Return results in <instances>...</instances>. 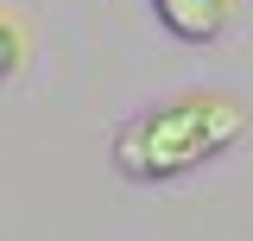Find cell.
I'll list each match as a JSON object with an SVG mask.
<instances>
[{"instance_id":"2","label":"cell","mask_w":253,"mask_h":241,"mask_svg":"<svg viewBox=\"0 0 253 241\" xmlns=\"http://www.w3.org/2000/svg\"><path fill=\"white\" fill-rule=\"evenodd\" d=\"M158 19L171 38H184V45H209L221 26H228V13H234V0H152Z\"/></svg>"},{"instance_id":"3","label":"cell","mask_w":253,"mask_h":241,"mask_svg":"<svg viewBox=\"0 0 253 241\" xmlns=\"http://www.w3.org/2000/svg\"><path fill=\"white\" fill-rule=\"evenodd\" d=\"M0 38H6V76H19V70H26V19H19V13H13V6H6V13H0Z\"/></svg>"},{"instance_id":"1","label":"cell","mask_w":253,"mask_h":241,"mask_svg":"<svg viewBox=\"0 0 253 241\" xmlns=\"http://www.w3.org/2000/svg\"><path fill=\"white\" fill-rule=\"evenodd\" d=\"M241 133H247V108L234 95L190 89V95H171V102L126 120L114 133V165L133 184H171L184 172H196L203 159L228 152Z\"/></svg>"}]
</instances>
